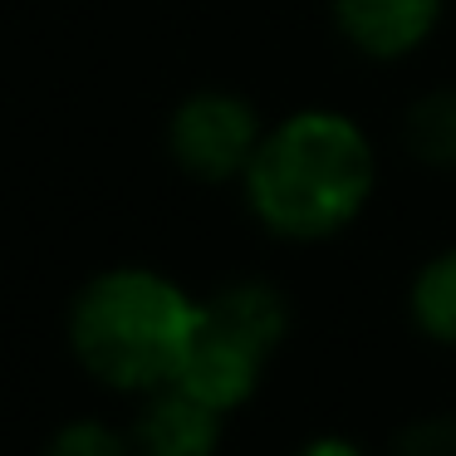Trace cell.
Instances as JSON below:
<instances>
[{
	"label": "cell",
	"instance_id": "6da1fadb",
	"mask_svg": "<svg viewBox=\"0 0 456 456\" xmlns=\"http://www.w3.org/2000/svg\"><path fill=\"white\" fill-rule=\"evenodd\" d=\"M378 191V148L344 109L305 103L265 128L240 201L270 240L324 246L363 221Z\"/></svg>",
	"mask_w": 456,
	"mask_h": 456
},
{
	"label": "cell",
	"instance_id": "277c9868",
	"mask_svg": "<svg viewBox=\"0 0 456 456\" xmlns=\"http://www.w3.org/2000/svg\"><path fill=\"white\" fill-rule=\"evenodd\" d=\"M265 128L270 123L260 118V109L246 94L207 84V89H191L172 103L162 142H167L172 167L187 182H201V187H240Z\"/></svg>",
	"mask_w": 456,
	"mask_h": 456
},
{
	"label": "cell",
	"instance_id": "30bf717a",
	"mask_svg": "<svg viewBox=\"0 0 456 456\" xmlns=\"http://www.w3.org/2000/svg\"><path fill=\"white\" fill-rule=\"evenodd\" d=\"M387 456H456V412L412 417L393 436V452Z\"/></svg>",
	"mask_w": 456,
	"mask_h": 456
},
{
	"label": "cell",
	"instance_id": "ba28073f",
	"mask_svg": "<svg viewBox=\"0 0 456 456\" xmlns=\"http://www.w3.org/2000/svg\"><path fill=\"white\" fill-rule=\"evenodd\" d=\"M403 148L427 172H456V84L422 89L403 109Z\"/></svg>",
	"mask_w": 456,
	"mask_h": 456
},
{
	"label": "cell",
	"instance_id": "7a4b0ae2",
	"mask_svg": "<svg viewBox=\"0 0 456 456\" xmlns=\"http://www.w3.org/2000/svg\"><path fill=\"white\" fill-rule=\"evenodd\" d=\"M201 295H191L177 275L158 265L94 270L69 299L64 344L89 383L118 397H148L172 387L197 338Z\"/></svg>",
	"mask_w": 456,
	"mask_h": 456
},
{
	"label": "cell",
	"instance_id": "8fae6325",
	"mask_svg": "<svg viewBox=\"0 0 456 456\" xmlns=\"http://www.w3.org/2000/svg\"><path fill=\"white\" fill-rule=\"evenodd\" d=\"M289 456H368L363 446L354 442V436H338V432H319L309 436V442H299Z\"/></svg>",
	"mask_w": 456,
	"mask_h": 456
},
{
	"label": "cell",
	"instance_id": "8992f818",
	"mask_svg": "<svg viewBox=\"0 0 456 456\" xmlns=\"http://www.w3.org/2000/svg\"><path fill=\"white\" fill-rule=\"evenodd\" d=\"M226 412L207 407L187 387H158L138 397V412L128 422L133 452L138 456H221L226 446Z\"/></svg>",
	"mask_w": 456,
	"mask_h": 456
},
{
	"label": "cell",
	"instance_id": "9c48e42d",
	"mask_svg": "<svg viewBox=\"0 0 456 456\" xmlns=\"http://www.w3.org/2000/svg\"><path fill=\"white\" fill-rule=\"evenodd\" d=\"M40 456H138L133 452V436L128 427H113L109 417H69L60 422L50 436H45Z\"/></svg>",
	"mask_w": 456,
	"mask_h": 456
},
{
	"label": "cell",
	"instance_id": "3957f363",
	"mask_svg": "<svg viewBox=\"0 0 456 456\" xmlns=\"http://www.w3.org/2000/svg\"><path fill=\"white\" fill-rule=\"evenodd\" d=\"M289 338V299L275 280L240 275L201 295L197 338L187 348V363L177 387L201 397L207 407L236 417L256 403L265 373Z\"/></svg>",
	"mask_w": 456,
	"mask_h": 456
},
{
	"label": "cell",
	"instance_id": "52a82bcc",
	"mask_svg": "<svg viewBox=\"0 0 456 456\" xmlns=\"http://www.w3.org/2000/svg\"><path fill=\"white\" fill-rule=\"evenodd\" d=\"M407 319L436 348L456 354V240L422 260L407 280Z\"/></svg>",
	"mask_w": 456,
	"mask_h": 456
},
{
	"label": "cell",
	"instance_id": "5b68a950",
	"mask_svg": "<svg viewBox=\"0 0 456 456\" xmlns=\"http://www.w3.org/2000/svg\"><path fill=\"white\" fill-rule=\"evenodd\" d=\"M446 0H329L334 35L368 64H403L436 40Z\"/></svg>",
	"mask_w": 456,
	"mask_h": 456
}]
</instances>
